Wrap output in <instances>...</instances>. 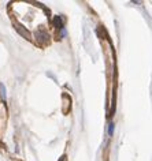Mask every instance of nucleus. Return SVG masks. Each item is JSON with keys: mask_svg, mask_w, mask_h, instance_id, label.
I'll return each instance as SVG.
<instances>
[{"mask_svg": "<svg viewBox=\"0 0 152 161\" xmlns=\"http://www.w3.org/2000/svg\"><path fill=\"white\" fill-rule=\"evenodd\" d=\"M36 38L41 44H45V42H48V41H50V35H48L45 32H43V30H40V32H36Z\"/></svg>", "mask_w": 152, "mask_h": 161, "instance_id": "nucleus-1", "label": "nucleus"}, {"mask_svg": "<svg viewBox=\"0 0 152 161\" xmlns=\"http://www.w3.org/2000/svg\"><path fill=\"white\" fill-rule=\"evenodd\" d=\"M17 30L19 32L21 35H23L25 38H28V40H30V33L28 32V30L25 29V27L22 26V25H17Z\"/></svg>", "mask_w": 152, "mask_h": 161, "instance_id": "nucleus-2", "label": "nucleus"}, {"mask_svg": "<svg viewBox=\"0 0 152 161\" xmlns=\"http://www.w3.org/2000/svg\"><path fill=\"white\" fill-rule=\"evenodd\" d=\"M60 37L62 38L66 37V29H64V27H62V29H60Z\"/></svg>", "mask_w": 152, "mask_h": 161, "instance_id": "nucleus-6", "label": "nucleus"}, {"mask_svg": "<svg viewBox=\"0 0 152 161\" xmlns=\"http://www.w3.org/2000/svg\"><path fill=\"white\" fill-rule=\"evenodd\" d=\"M112 134H114V123H110L108 124V135L112 136Z\"/></svg>", "mask_w": 152, "mask_h": 161, "instance_id": "nucleus-5", "label": "nucleus"}, {"mask_svg": "<svg viewBox=\"0 0 152 161\" xmlns=\"http://www.w3.org/2000/svg\"><path fill=\"white\" fill-rule=\"evenodd\" d=\"M0 97H2V100H3V101H6V98H7L6 87H4L3 83H0Z\"/></svg>", "mask_w": 152, "mask_h": 161, "instance_id": "nucleus-4", "label": "nucleus"}, {"mask_svg": "<svg viewBox=\"0 0 152 161\" xmlns=\"http://www.w3.org/2000/svg\"><path fill=\"white\" fill-rule=\"evenodd\" d=\"M54 25H55V27H58V29L63 27V21H62L60 16H55V18H54Z\"/></svg>", "mask_w": 152, "mask_h": 161, "instance_id": "nucleus-3", "label": "nucleus"}]
</instances>
